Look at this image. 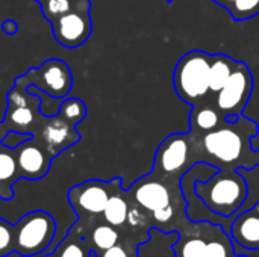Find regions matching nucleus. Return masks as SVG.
I'll return each instance as SVG.
<instances>
[{
  "instance_id": "29",
  "label": "nucleus",
  "mask_w": 259,
  "mask_h": 257,
  "mask_svg": "<svg viewBox=\"0 0 259 257\" xmlns=\"http://www.w3.org/2000/svg\"><path fill=\"white\" fill-rule=\"evenodd\" d=\"M2 30H3L6 35L14 36V35H17V32H18V24H17V21L8 18V20H5V21L2 23Z\"/></svg>"
},
{
  "instance_id": "16",
  "label": "nucleus",
  "mask_w": 259,
  "mask_h": 257,
  "mask_svg": "<svg viewBox=\"0 0 259 257\" xmlns=\"http://www.w3.org/2000/svg\"><path fill=\"white\" fill-rule=\"evenodd\" d=\"M77 224L82 229V232H83L93 253H100V251L108 250V248H111V247H114V245H117L120 242L118 229L108 224V223H105L103 218L99 223L93 221L90 224H82V223L77 221Z\"/></svg>"
},
{
  "instance_id": "11",
  "label": "nucleus",
  "mask_w": 259,
  "mask_h": 257,
  "mask_svg": "<svg viewBox=\"0 0 259 257\" xmlns=\"http://www.w3.org/2000/svg\"><path fill=\"white\" fill-rule=\"evenodd\" d=\"M14 151L21 179L41 180L49 174L53 155L39 136L33 135L30 139L23 141L14 148Z\"/></svg>"
},
{
  "instance_id": "12",
  "label": "nucleus",
  "mask_w": 259,
  "mask_h": 257,
  "mask_svg": "<svg viewBox=\"0 0 259 257\" xmlns=\"http://www.w3.org/2000/svg\"><path fill=\"white\" fill-rule=\"evenodd\" d=\"M76 127L77 126L71 124L64 117L56 114L52 117H42L38 130H35L33 135L42 139V142L47 145L49 151L55 158L80 141V135Z\"/></svg>"
},
{
  "instance_id": "8",
  "label": "nucleus",
  "mask_w": 259,
  "mask_h": 257,
  "mask_svg": "<svg viewBox=\"0 0 259 257\" xmlns=\"http://www.w3.org/2000/svg\"><path fill=\"white\" fill-rule=\"evenodd\" d=\"M121 182V177H114L109 182L91 179L70 188L67 192V200L76 212L79 218L77 221L82 224H90L97 218H102L111 194Z\"/></svg>"
},
{
  "instance_id": "25",
  "label": "nucleus",
  "mask_w": 259,
  "mask_h": 257,
  "mask_svg": "<svg viewBox=\"0 0 259 257\" xmlns=\"http://www.w3.org/2000/svg\"><path fill=\"white\" fill-rule=\"evenodd\" d=\"M15 253V229L14 224L0 218V257Z\"/></svg>"
},
{
  "instance_id": "28",
  "label": "nucleus",
  "mask_w": 259,
  "mask_h": 257,
  "mask_svg": "<svg viewBox=\"0 0 259 257\" xmlns=\"http://www.w3.org/2000/svg\"><path fill=\"white\" fill-rule=\"evenodd\" d=\"M96 257H137V253H132L127 250V247H124V244L118 242L117 245L108 248V250H103L100 253H94Z\"/></svg>"
},
{
  "instance_id": "19",
  "label": "nucleus",
  "mask_w": 259,
  "mask_h": 257,
  "mask_svg": "<svg viewBox=\"0 0 259 257\" xmlns=\"http://www.w3.org/2000/svg\"><path fill=\"white\" fill-rule=\"evenodd\" d=\"M127 215H129V198L126 189H123V185L118 183L106 203L102 218L105 223L117 229H123L127 224Z\"/></svg>"
},
{
  "instance_id": "14",
  "label": "nucleus",
  "mask_w": 259,
  "mask_h": 257,
  "mask_svg": "<svg viewBox=\"0 0 259 257\" xmlns=\"http://www.w3.org/2000/svg\"><path fill=\"white\" fill-rule=\"evenodd\" d=\"M225 121L220 109L215 105L214 95H209L203 101L191 106L190 112V132L194 135H205L220 127Z\"/></svg>"
},
{
  "instance_id": "4",
  "label": "nucleus",
  "mask_w": 259,
  "mask_h": 257,
  "mask_svg": "<svg viewBox=\"0 0 259 257\" xmlns=\"http://www.w3.org/2000/svg\"><path fill=\"white\" fill-rule=\"evenodd\" d=\"M200 162L199 144L194 133H173L158 147L153 161V171L164 177L182 179L196 164Z\"/></svg>"
},
{
  "instance_id": "31",
  "label": "nucleus",
  "mask_w": 259,
  "mask_h": 257,
  "mask_svg": "<svg viewBox=\"0 0 259 257\" xmlns=\"http://www.w3.org/2000/svg\"><path fill=\"white\" fill-rule=\"evenodd\" d=\"M165 2H167V3H171V2H173V0H165Z\"/></svg>"
},
{
  "instance_id": "9",
  "label": "nucleus",
  "mask_w": 259,
  "mask_h": 257,
  "mask_svg": "<svg viewBox=\"0 0 259 257\" xmlns=\"http://www.w3.org/2000/svg\"><path fill=\"white\" fill-rule=\"evenodd\" d=\"M253 92V74L249 65L243 61H237V65L225 83V86L214 95L215 105L222 115H241Z\"/></svg>"
},
{
  "instance_id": "32",
  "label": "nucleus",
  "mask_w": 259,
  "mask_h": 257,
  "mask_svg": "<svg viewBox=\"0 0 259 257\" xmlns=\"http://www.w3.org/2000/svg\"><path fill=\"white\" fill-rule=\"evenodd\" d=\"M234 257H247V256H234Z\"/></svg>"
},
{
  "instance_id": "3",
  "label": "nucleus",
  "mask_w": 259,
  "mask_h": 257,
  "mask_svg": "<svg viewBox=\"0 0 259 257\" xmlns=\"http://www.w3.org/2000/svg\"><path fill=\"white\" fill-rule=\"evenodd\" d=\"M212 55L203 50H191L185 53L176 64L173 71V86L179 98L194 106L211 95L209 70Z\"/></svg>"
},
{
  "instance_id": "18",
  "label": "nucleus",
  "mask_w": 259,
  "mask_h": 257,
  "mask_svg": "<svg viewBox=\"0 0 259 257\" xmlns=\"http://www.w3.org/2000/svg\"><path fill=\"white\" fill-rule=\"evenodd\" d=\"M93 256V250L82 232V229L79 227V224L76 223L74 226H71V229L68 230V233L65 235V238L56 245V248L47 254L46 257H91Z\"/></svg>"
},
{
  "instance_id": "17",
  "label": "nucleus",
  "mask_w": 259,
  "mask_h": 257,
  "mask_svg": "<svg viewBox=\"0 0 259 257\" xmlns=\"http://www.w3.org/2000/svg\"><path fill=\"white\" fill-rule=\"evenodd\" d=\"M21 179L15 151L2 144L0 147V200L9 201L14 198V185Z\"/></svg>"
},
{
  "instance_id": "26",
  "label": "nucleus",
  "mask_w": 259,
  "mask_h": 257,
  "mask_svg": "<svg viewBox=\"0 0 259 257\" xmlns=\"http://www.w3.org/2000/svg\"><path fill=\"white\" fill-rule=\"evenodd\" d=\"M205 257H234L231 241L222 233V236H214L206 242Z\"/></svg>"
},
{
  "instance_id": "33",
  "label": "nucleus",
  "mask_w": 259,
  "mask_h": 257,
  "mask_svg": "<svg viewBox=\"0 0 259 257\" xmlns=\"http://www.w3.org/2000/svg\"><path fill=\"white\" fill-rule=\"evenodd\" d=\"M17 257H24V256H20V254H18V256H17Z\"/></svg>"
},
{
  "instance_id": "27",
  "label": "nucleus",
  "mask_w": 259,
  "mask_h": 257,
  "mask_svg": "<svg viewBox=\"0 0 259 257\" xmlns=\"http://www.w3.org/2000/svg\"><path fill=\"white\" fill-rule=\"evenodd\" d=\"M176 209H178L176 208V203L168 204L167 208H162V209L153 212L152 214V218H153V221L156 224H159V227H162V224H167V223H170L173 220V217L176 214Z\"/></svg>"
},
{
  "instance_id": "7",
  "label": "nucleus",
  "mask_w": 259,
  "mask_h": 257,
  "mask_svg": "<svg viewBox=\"0 0 259 257\" xmlns=\"http://www.w3.org/2000/svg\"><path fill=\"white\" fill-rule=\"evenodd\" d=\"M14 85L33 86L44 95L64 100L73 88V74L67 62L59 58H50L39 67H32L26 74L18 76Z\"/></svg>"
},
{
  "instance_id": "1",
  "label": "nucleus",
  "mask_w": 259,
  "mask_h": 257,
  "mask_svg": "<svg viewBox=\"0 0 259 257\" xmlns=\"http://www.w3.org/2000/svg\"><path fill=\"white\" fill-rule=\"evenodd\" d=\"M259 132L258 123L244 114L237 121H223L219 129L205 135H196L200 162L219 170H253L259 165V148L253 150L252 141Z\"/></svg>"
},
{
  "instance_id": "24",
  "label": "nucleus",
  "mask_w": 259,
  "mask_h": 257,
  "mask_svg": "<svg viewBox=\"0 0 259 257\" xmlns=\"http://www.w3.org/2000/svg\"><path fill=\"white\" fill-rule=\"evenodd\" d=\"M206 242L199 236H191L188 239L179 241L173 247L176 257H205Z\"/></svg>"
},
{
  "instance_id": "13",
  "label": "nucleus",
  "mask_w": 259,
  "mask_h": 257,
  "mask_svg": "<svg viewBox=\"0 0 259 257\" xmlns=\"http://www.w3.org/2000/svg\"><path fill=\"white\" fill-rule=\"evenodd\" d=\"M231 239L246 250H259V201L231 224Z\"/></svg>"
},
{
  "instance_id": "6",
  "label": "nucleus",
  "mask_w": 259,
  "mask_h": 257,
  "mask_svg": "<svg viewBox=\"0 0 259 257\" xmlns=\"http://www.w3.org/2000/svg\"><path fill=\"white\" fill-rule=\"evenodd\" d=\"M15 253L30 257L46 251L56 235V221L46 211H32L15 224Z\"/></svg>"
},
{
  "instance_id": "22",
  "label": "nucleus",
  "mask_w": 259,
  "mask_h": 257,
  "mask_svg": "<svg viewBox=\"0 0 259 257\" xmlns=\"http://www.w3.org/2000/svg\"><path fill=\"white\" fill-rule=\"evenodd\" d=\"M85 2L87 0H44L39 3V6H41L42 17L50 23L55 18L76 9L77 6H80Z\"/></svg>"
},
{
  "instance_id": "5",
  "label": "nucleus",
  "mask_w": 259,
  "mask_h": 257,
  "mask_svg": "<svg viewBox=\"0 0 259 257\" xmlns=\"http://www.w3.org/2000/svg\"><path fill=\"white\" fill-rule=\"evenodd\" d=\"M181 179L164 177L155 171L135 180L126 189L129 201L135 203L147 214H153L181 200Z\"/></svg>"
},
{
  "instance_id": "2",
  "label": "nucleus",
  "mask_w": 259,
  "mask_h": 257,
  "mask_svg": "<svg viewBox=\"0 0 259 257\" xmlns=\"http://www.w3.org/2000/svg\"><path fill=\"white\" fill-rule=\"evenodd\" d=\"M194 194L215 215L232 217L244 204L249 186L237 170H219L208 180H194Z\"/></svg>"
},
{
  "instance_id": "15",
  "label": "nucleus",
  "mask_w": 259,
  "mask_h": 257,
  "mask_svg": "<svg viewBox=\"0 0 259 257\" xmlns=\"http://www.w3.org/2000/svg\"><path fill=\"white\" fill-rule=\"evenodd\" d=\"M39 106H41V98L38 101L32 103V105H27V106H8L6 115H5V120H3L5 126L9 130H14V132L32 133L30 129L33 126L38 127L42 117H44L39 112Z\"/></svg>"
},
{
  "instance_id": "30",
  "label": "nucleus",
  "mask_w": 259,
  "mask_h": 257,
  "mask_svg": "<svg viewBox=\"0 0 259 257\" xmlns=\"http://www.w3.org/2000/svg\"><path fill=\"white\" fill-rule=\"evenodd\" d=\"M35 2H36V3L39 5V3H41V2H44V0H35Z\"/></svg>"
},
{
  "instance_id": "20",
  "label": "nucleus",
  "mask_w": 259,
  "mask_h": 257,
  "mask_svg": "<svg viewBox=\"0 0 259 257\" xmlns=\"http://www.w3.org/2000/svg\"><path fill=\"white\" fill-rule=\"evenodd\" d=\"M235 65H237V61L234 58H231L229 55H223V53L212 55L211 70H209V92H211V95H215L225 86V83L231 77Z\"/></svg>"
},
{
  "instance_id": "23",
  "label": "nucleus",
  "mask_w": 259,
  "mask_h": 257,
  "mask_svg": "<svg viewBox=\"0 0 259 257\" xmlns=\"http://www.w3.org/2000/svg\"><path fill=\"white\" fill-rule=\"evenodd\" d=\"M87 105L77 98V97H71V98H64L62 103L59 105V115L64 117L67 121H70L71 124L77 126L80 121H83V118L87 117Z\"/></svg>"
},
{
  "instance_id": "10",
  "label": "nucleus",
  "mask_w": 259,
  "mask_h": 257,
  "mask_svg": "<svg viewBox=\"0 0 259 257\" xmlns=\"http://www.w3.org/2000/svg\"><path fill=\"white\" fill-rule=\"evenodd\" d=\"M91 0H87L76 9L50 21L55 41L65 48H77L88 41L93 32Z\"/></svg>"
},
{
  "instance_id": "21",
  "label": "nucleus",
  "mask_w": 259,
  "mask_h": 257,
  "mask_svg": "<svg viewBox=\"0 0 259 257\" xmlns=\"http://www.w3.org/2000/svg\"><path fill=\"white\" fill-rule=\"evenodd\" d=\"M223 6L235 21H244L259 14V0H212Z\"/></svg>"
}]
</instances>
